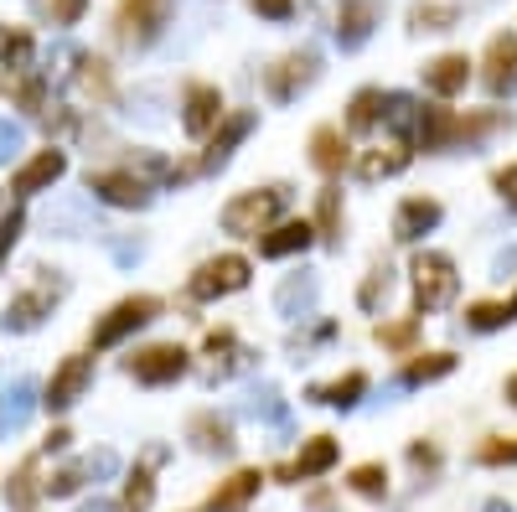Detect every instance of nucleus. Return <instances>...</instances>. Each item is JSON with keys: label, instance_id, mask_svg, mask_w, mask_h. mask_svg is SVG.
Here are the masks:
<instances>
[{"label": "nucleus", "instance_id": "obj_38", "mask_svg": "<svg viewBox=\"0 0 517 512\" xmlns=\"http://www.w3.org/2000/svg\"><path fill=\"white\" fill-rule=\"evenodd\" d=\"M150 502H156V476H150V466H135L130 487H125V512H150Z\"/></svg>", "mask_w": 517, "mask_h": 512}, {"label": "nucleus", "instance_id": "obj_57", "mask_svg": "<svg viewBox=\"0 0 517 512\" xmlns=\"http://www.w3.org/2000/svg\"><path fill=\"white\" fill-rule=\"evenodd\" d=\"M507 399H512V409H517V373L507 378Z\"/></svg>", "mask_w": 517, "mask_h": 512}, {"label": "nucleus", "instance_id": "obj_18", "mask_svg": "<svg viewBox=\"0 0 517 512\" xmlns=\"http://www.w3.org/2000/svg\"><path fill=\"white\" fill-rule=\"evenodd\" d=\"M259 487H264V471H259V466H243V471H233L228 481H218V492L207 497V512H243V507L259 497Z\"/></svg>", "mask_w": 517, "mask_h": 512}, {"label": "nucleus", "instance_id": "obj_51", "mask_svg": "<svg viewBox=\"0 0 517 512\" xmlns=\"http://www.w3.org/2000/svg\"><path fill=\"white\" fill-rule=\"evenodd\" d=\"M254 6V16H264V21H285L290 11H295V0H249Z\"/></svg>", "mask_w": 517, "mask_h": 512}, {"label": "nucleus", "instance_id": "obj_2", "mask_svg": "<svg viewBox=\"0 0 517 512\" xmlns=\"http://www.w3.org/2000/svg\"><path fill=\"white\" fill-rule=\"evenodd\" d=\"M409 275H414V306L419 311H445L455 300V285H461L450 254H440V249H419L414 264H409Z\"/></svg>", "mask_w": 517, "mask_h": 512}, {"label": "nucleus", "instance_id": "obj_48", "mask_svg": "<svg viewBox=\"0 0 517 512\" xmlns=\"http://www.w3.org/2000/svg\"><path fill=\"white\" fill-rule=\"evenodd\" d=\"M78 487H83V466H68V471H57V476L47 481V492H52V497H73Z\"/></svg>", "mask_w": 517, "mask_h": 512}, {"label": "nucleus", "instance_id": "obj_37", "mask_svg": "<svg viewBox=\"0 0 517 512\" xmlns=\"http://www.w3.org/2000/svg\"><path fill=\"white\" fill-rule=\"evenodd\" d=\"M383 119H388V130L399 135V140H409V135H414V125H419V104H414L409 94H388Z\"/></svg>", "mask_w": 517, "mask_h": 512}, {"label": "nucleus", "instance_id": "obj_50", "mask_svg": "<svg viewBox=\"0 0 517 512\" xmlns=\"http://www.w3.org/2000/svg\"><path fill=\"white\" fill-rule=\"evenodd\" d=\"M21 150V125L16 119H0V161H11Z\"/></svg>", "mask_w": 517, "mask_h": 512}, {"label": "nucleus", "instance_id": "obj_15", "mask_svg": "<svg viewBox=\"0 0 517 512\" xmlns=\"http://www.w3.org/2000/svg\"><path fill=\"white\" fill-rule=\"evenodd\" d=\"M243 368H254V352L243 347L233 331H212V337H207V378L212 383H228Z\"/></svg>", "mask_w": 517, "mask_h": 512}, {"label": "nucleus", "instance_id": "obj_8", "mask_svg": "<svg viewBox=\"0 0 517 512\" xmlns=\"http://www.w3.org/2000/svg\"><path fill=\"white\" fill-rule=\"evenodd\" d=\"M166 16H171V0H125L119 16H114V32L125 47H150L161 37Z\"/></svg>", "mask_w": 517, "mask_h": 512}, {"label": "nucleus", "instance_id": "obj_23", "mask_svg": "<svg viewBox=\"0 0 517 512\" xmlns=\"http://www.w3.org/2000/svg\"><path fill=\"white\" fill-rule=\"evenodd\" d=\"M37 68V37L26 26H0V73H32Z\"/></svg>", "mask_w": 517, "mask_h": 512}, {"label": "nucleus", "instance_id": "obj_10", "mask_svg": "<svg viewBox=\"0 0 517 512\" xmlns=\"http://www.w3.org/2000/svg\"><path fill=\"white\" fill-rule=\"evenodd\" d=\"M481 78H486V88L502 99H512L517 94V37L512 32H497L492 42H486V57H481Z\"/></svg>", "mask_w": 517, "mask_h": 512}, {"label": "nucleus", "instance_id": "obj_31", "mask_svg": "<svg viewBox=\"0 0 517 512\" xmlns=\"http://www.w3.org/2000/svg\"><path fill=\"white\" fill-rule=\"evenodd\" d=\"M517 321V290L507 300H476V306H466V326L471 331H502Z\"/></svg>", "mask_w": 517, "mask_h": 512}, {"label": "nucleus", "instance_id": "obj_3", "mask_svg": "<svg viewBox=\"0 0 517 512\" xmlns=\"http://www.w3.org/2000/svg\"><path fill=\"white\" fill-rule=\"evenodd\" d=\"M37 275H42V280H37L32 290L11 295L6 316H0V326H6V331H16V337H21V331H37V326L52 316V306H57V300L68 295V280L57 275V269H52V275H47V269H37Z\"/></svg>", "mask_w": 517, "mask_h": 512}, {"label": "nucleus", "instance_id": "obj_16", "mask_svg": "<svg viewBox=\"0 0 517 512\" xmlns=\"http://www.w3.org/2000/svg\"><path fill=\"white\" fill-rule=\"evenodd\" d=\"M409 161H414L409 140H388V145L362 150V156H357V176H362V182H388V176L409 171Z\"/></svg>", "mask_w": 517, "mask_h": 512}, {"label": "nucleus", "instance_id": "obj_46", "mask_svg": "<svg viewBox=\"0 0 517 512\" xmlns=\"http://www.w3.org/2000/svg\"><path fill=\"white\" fill-rule=\"evenodd\" d=\"M21 228H26V218L16 213V207H6V213H0V259H6V254L16 249V238H21Z\"/></svg>", "mask_w": 517, "mask_h": 512}, {"label": "nucleus", "instance_id": "obj_22", "mask_svg": "<svg viewBox=\"0 0 517 512\" xmlns=\"http://www.w3.org/2000/svg\"><path fill=\"white\" fill-rule=\"evenodd\" d=\"M378 21H383V6H378V0H352V6L337 16V42H342V52H357L362 42L373 37Z\"/></svg>", "mask_w": 517, "mask_h": 512}, {"label": "nucleus", "instance_id": "obj_52", "mask_svg": "<svg viewBox=\"0 0 517 512\" xmlns=\"http://www.w3.org/2000/svg\"><path fill=\"white\" fill-rule=\"evenodd\" d=\"M492 187H497V192H517V161H512V166H502V171L492 176Z\"/></svg>", "mask_w": 517, "mask_h": 512}, {"label": "nucleus", "instance_id": "obj_1", "mask_svg": "<svg viewBox=\"0 0 517 512\" xmlns=\"http://www.w3.org/2000/svg\"><path fill=\"white\" fill-rule=\"evenodd\" d=\"M290 187H259V192H238L223 207V233L233 238H259L264 228H275V218L285 213Z\"/></svg>", "mask_w": 517, "mask_h": 512}, {"label": "nucleus", "instance_id": "obj_30", "mask_svg": "<svg viewBox=\"0 0 517 512\" xmlns=\"http://www.w3.org/2000/svg\"><path fill=\"white\" fill-rule=\"evenodd\" d=\"M316 238L321 244H331V249H342V192L337 187H321L316 192Z\"/></svg>", "mask_w": 517, "mask_h": 512}, {"label": "nucleus", "instance_id": "obj_12", "mask_svg": "<svg viewBox=\"0 0 517 512\" xmlns=\"http://www.w3.org/2000/svg\"><path fill=\"white\" fill-rule=\"evenodd\" d=\"M88 378H94V363H88V357H63V368L52 373V383H47V394H42V404H47L52 414H63V409H73V404L83 399V388H88Z\"/></svg>", "mask_w": 517, "mask_h": 512}, {"label": "nucleus", "instance_id": "obj_29", "mask_svg": "<svg viewBox=\"0 0 517 512\" xmlns=\"http://www.w3.org/2000/svg\"><path fill=\"white\" fill-rule=\"evenodd\" d=\"M368 394V373H342L337 383H316L311 399L326 409H357V399Z\"/></svg>", "mask_w": 517, "mask_h": 512}, {"label": "nucleus", "instance_id": "obj_36", "mask_svg": "<svg viewBox=\"0 0 517 512\" xmlns=\"http://www.w3.org/2000/svg\"><path fill=\"white\" fill-rule=\"evenodd\" d=\"M347 487H352L357 497H368V502H383V497H388V466H383V461H362V466H352Z\"/></svg>", "mask_w": 517, "mask_h": 512}, {"label": "nucleus", "instance_id": "obj_53", "mask_svg": "<svg viewBox=\"0 0 517 512\" xmlns=\"http://www.w3.org/2000/svg\"><path fill=\"white\" fill-rule=\"evenodd\" d=\"M68 440H73L68 430H52V435L42 440V450H68Z\"/></svg>", "mask_w": 517, "mask_h": 512}, {"label": "nucleus", "instance_id": "obj_33", "mask_svg": "<svg viewBox=\"0 0 517 512\" xmlns=\"http://www.w3.org/2000/svg\"><path fill=\"white\" fill-rule=\"evenodd\" d=\"M6 497H11V512H32L37 507V497H42V487H37V456H26L16 466V476L6 481Z\"/></svg>", "mask_w": 517, "mask_h": 512}, {"label": "nucleus", "instance_id": "obj_4", "mask_svg": "<svg viewBox=\"0 0 517 512\" xmlns=\"http://www.w3.org/2000/svg\"><path fill=\"white\" fill-rule=\"evenodd\" d=\"M321 78V57L311 52V47H300V52H285L280 63H269L264 68V88H269V99L275 104H290V99H300L306 88Z\"/></svg>", "mask_w": 517, "mask_h": 512}, {"label": "nucleus", "instance_id": "obj_55", "mask_svg": "<svg viewBox=\"0 0 517 512\" xmlns=\"http://www.w3.org/2000/svg\"><path fill=\"white\" fill-rule=\"evenodd\" d=\"M507 269H517V249H507V254L497 259V275H507Z\"/></svg>", "mask_w": 517, "mask_h": 512}, {"label": "nucleus", "instance_id": "obj_27", "mask_svg": "<svg viewBox=\"0 0 517 512\" xmlns=\"http://www.w3.org/2000/svg\"><path fill=\"white\" fill-rule=\"evenodd\" d=\"M73 78H78V88H83V94L88 99H99V104H109L114 99V73H109V63H104V57H94V52H78L73 57Z\"/></svg>", "mask_w": 517, "mask_h": 512}, {"label": "nucleus", "instance_id": "obj_32", "mask_svg": "<svg viewBox=\"0 0 517 512\" xmlns=\"http://www.w3.org/2000/svg\"><path fill=\"white\" fill-rule=\"evenodd\" d=\"M455 373V352H409V363H404V383H440Z\"/></svg>", "mask_w": 517, "mask_h": 512}, {"label": "nucleus", "instance_id": "obj_20", "mask_svg": "<svg viewBox=\"0 0 517 512\" xmlns=\"http://www.w3.org/2000/svg\"><path fill=\"white\" fill-rule=\"evenodd\" d=\"M337 456H342V445L331 435H311L306 445H300L295 466H285V481H316V476H326L331 466H337Z\"/></svg>", "mask_w": 517, "mask_h": 512}, {"label": "nucleus", "instance_id": "obj_41", "mask_svg": "<svg viewBox=\"0 0 517 512\" xmlns=\"http://www.w3.org/2000/svg\"><path fill=\"white\" fill-rule=\"evenodd\" d=\"M419 337V316H404V321H393V326H378V342L393 347V352H409Z\"/></svg>", "mask_w": 517, "mask_h": 512}, {"label": "nucleus", "instance_id": "obj_40", "mask_svg": "<svg viewBox=\"0 0 517 512\" xmlns=\"http://www.w3.org/2000/svg\"><path fill=\"white\" fill-rule=\"evenodd\" d=\"M476 461H481V466H517V435H492V440H481Z\"/></svg>", "mask_w": 517, "mask_h": 512}, {"label": "nucleus", "instance_id": "obj_34", "mask_svg": "<svg viewBox=\"0 0 517 512\" xmlns=\"http://www.w3.org/2000/svg\"><path fill=\"white\" fill-rule=\"evenodd\" d=\"M383 104H388L383 88H357L352 104H347V125H352V130H373L378 119H383Z\"/></svg>", "mask_w": 517, "mask_h": 512}, {"label": "nucleus", "instance_id": "obj_19", "mask_svg": "<svg viewBox=\"0 0 517 512\" xmlns=\"http://www.w3.org/2000/svg\"><path fill=\"white\" fill-rule=\"evenodd\" d=\"M37 383L32 378H16L6 394H0V435H21L26 425H32V414H37Z\"/></svg>", "mask_w": 517, "mask_h": 512}, {"label": "nucleus", "instance_id": "obj_49", "mask_svg": "<svg viewBox=\"0 0 517 512\" xmlns=\"http://www.w3.org/2000/svg\"><path fill=\"white\" fill-rule=\"evenodd\" d=\"M119 471V456L114 450H94V456L83 461V476H114Z\"/></svg>", "mask_w": 517, "mask_h": 512}, {"label": "nucleus", "instance_id": "obj_54", "mask_svg": "<svg viewBox=\"0 0 517 512\" xmlns=\"http://www.w3.org/2000/svg\"><path fill=\"white\" fill-rule=\"evenodd\" d=\"M78 512H119V502H109V497H94V502H83Z\"/></svg>", "mask_w": 517, "mask_h": 512}, {"label": "nucleus", "instance_id": "obj_21", "mask_svg": "<svg viewBox=\"0 0 517 512\" xmlns=\"http://www.w3.org/2000/svg\"><path fill=\"white\" fill-rule=\"evenodd\" d=\"M63 171H68V156L52 145V150H37V156L16 171V182H11V187L32 197V192H47L52 182H63Z\"/></svg>", "mask_w": 517, "mask_h": 512}, {"label": "nucleus", "instance_id": "obj_42", "mask_svg": "<svg viewBox=\"0 0 517 512\" xmlns=\"http://www.w3.org/2000/svg\"><path fill=\"white\" fill-rule=\"evenodd\" d=\"M409 26H414V32H450V26H455V11H450V6H414Z\"/></svg>", "mask_w": 517, "mask_h": 512}, {"label": "nucleus", "instance_id": "obj_35", "mask_svg": "<svg viewBox=\"0 0 517 512\" xmlns=\"http://www.w3.org/2000/svg\"><path fill=\"white\" fill-rule=\"evenodd\" d=\"M388 290H393V264H388V259H373L368 280L357 285V306H362V311H378L383 300H388Z\"/></svg>", "mask_w": 517, "mask_h": 512}, {"label": "nucleus", "instance_id": "obj_9", "mask_svg": "<svg viewBox=\"0 0 517 512\" xmlns=\"http://www.w3.org/2000/svg\"><path fill=\"white\" fill-rule=\"evenodd\" d=\"M254 135V114L249 109H233V114H223L218 125H212V135H207V150H202V161L192 166V171H218V166H228V156Z\"/></svg>", "mask_w": 517, "mask_h": 512}, {"label": "nucleus", "instance_id": "obj_13", "mask_svg": "<svg viewBox=\"0 0 517 512\" xmlns=\"http://www.w3.org/2000/svg\"><path fill=\"white\" fill-rule=\"evenodd\" d=\"M218 119H223V94H218L212 83H192L187 99H181V125H187V135H192V140H207Z\"/></svg>", "mask_w": 517, "mask_h": 512}, {"label": "nucleus", "instance_id": "obj_14", "mask_svg": "<svg viewBox=\"0 0 517 512\" xmlns=\"http://www.w3.org/2000/svg\"><path fill=\"white\" fill-rule=\"evenodd\" d=\"M440 218H445V207L435 197H404L399 213H393V238H399V244H419L424 233L440 228Z\"/></svg>", "mask_w": 517, "mask_h": 512}, {"label": "nucleus", "instance_id": "obj_17", "mask_svg": "<svg viewBox=\"0 0 517 512\" xmlns=\"http://www.w3.org/2000/svg\"><path fill=\"white\" fill-rule=\"evenodd\" d=\"M466 83H471L466 52H440L435 63H424V88H430V94H440V99L466 94Z\"/></svg>", "mask_w": 517, "mask_h": 512}, {"label": "nucleus", "instance_id": "obj_44", "mask_svg": "<svg viewBox=\"0 0 517 512\" xmlns=\"http://www.w3.org/2000/svg\"><path fill=\"white\" fill-rule=\"evenodd\" d=\"M37 119L47 125V135H68V130H78V114H73L68 104H52V99H47V109H42Z\"/></svg>", "mask_w": 517, "mask_h": 512}, {"label": "nucleus", "instance_id": "obj_7", "mask_svg": "<svg viewBox=\"0 0 517 512\" xmlns=\"http://www.w3.org/2000/svg\"><path fill=\"white\" fill-rule=\"evenodd\" d=\"M243 285H249V259L243 254H218L187 280V295L192 300H223V295H238Z\"/></svg>", "mask_w": 517, "mask_h": 512}, {"label": "nucleus", "instance_id": "obj_28", "mask_svg": "<svg viewBox=\"0 0 517 512\" xmlns=\"http://www.w3.org/2000/svg\"><path fill=\"white\" fill-rule=\"evenodd\" d=\"M192 445L202 450V456H233V425L228 419H218V414H197L192 419Z\"/></svg>", "mask_w": 517, "mask_h": 512}, {"label": "nucleus", "instance_id": "obj_58", "mask_svg": "<svg viewBox=\"0 0 517 512\" xmlns=\"http://www.w3.org/2000/svg\"><path fill=\"white\" fill-rule=\"evenodd\" d=\"M512 207H517V192H512Z\"/></svg>", "mask_w": 517, "mask_h": 512}, {"label": "nucleus", "instance_id": "obj_39", "mask_svg": "<svg viewBox=\"0 0 517 512\" xmlns=\"http://www.w3.org/2000/svg\"><path fill=\"white\" fill-rule=\"evenodd\" d=\"M243 409H249L254 419H269V425H285V399H280V388H269V383H264V388H254Z\"/></svg>", "mask_w": 517, "mask_h": 512}, {"label": "nucleus", "instance_id": "obj_56", "mask_svg": "<svg viewBox=\"0 0 517 512\" xmlns=\"http://www.w3.org/2000/svg\"><path fill=\"white\" fill-rule=\"evenodd\" d=\"M481 512H512V502H502V497H492V502H481Z\"/></svg>", "mask_w": 517, "mask_h": 512}, {"label": "nucleus", "instance_id": "obj_25", "mask_svg": "<svg viewBox=\"0 0 517 512\" xmlns=\"http://www.w3.org/2000/svg\"><path fill=\"white\" fill-rule=\"evenodd\" d=\"M311 244H316V228L311 223H280V228H264L259 254L264 259H290V254H306Z\"/></svg>", "mask_w": 517, "mask_h": 512}, {"label": "nucleus", "instance_id": "obj_43", "mask_svg": "<svg viewBox=\"0 0 517 512\" xmlns=\"http://www.w3.org/2000/svg\"><path fill=\"white\" fill-rule=\"evenodd\" d=\"M83 6H88V0H37V11H42L52 26H78V21H83Z\"/></svg>", "mask_w": 517, "mask_h": 512}, {"label": "nucleus", "instance_id": "obj_26", "mask_svg": "<svg viewBox=\"0 0 517 512\" xmlns=\"http://www.w3.org/2000/svg\"><path fill=\"white\" fill-rule=\"evenodd\" d=\"M347 156H352V150H347V135H342L337 125H321V130L311 135V166H316V171L337 176V171L347 166Z\"/></svg>", "mask_w": 517, "mask_h": 512}, {"label": "nucleus", "instance_id": "obj_45", "mask_svg": "<svg viewBox=\"0 0 517 512\" xmlns=\"http://www.w3.org/2000/svg\"><path fill=\"white\" fill-rule=\"evenodd\" d=\"M47 228H63V238L83 233V207L68 202V207H57V213H47Z\"/></svg>", "mask_w": 517, "mask_h": 512}, {"label": "nucleus", "instance_id": "obj_47", "mask_svg": "<svg viewBox=\"0 0 517 512\" xmlns=\"http://www.w3.org/2000/svg\"><path fill=\"white\" fill-rule=\"evenodd\" d=\"M409 461H414V471H440V445L414 440V445H409Z\"/></svg>", "mask_w": 517, "mask_h": 512}, {"label": "nucleus", "instance_id": "obj_6", "mask_svg": "<svg viewBox=\"0 0 517 512\" xmlns=\"http://www.w3.org/2000/svg\"><path fill=\"white\" fill-rule=\"evenodd\" d=\"M156 316H161V300H156V295H125V300L109 306V316L94 326V347H99V352H104V347H119L130 331L150 326Z\"/></svg>", "mask_w": 517, "mask_h": 512}, {"label": "nucleus", "instance_id": "obj_11", "mask_svg": "<svg viewBox=\"0 0 517 512\" xmlns=\"http://www.w3.org/2000/svg\"><path fill=\"white\" fill-rule=\"evenodd\" d=\"M88 192L109 207H150V182L135 171H88Z\"/></svg>", "mask_w": 517, "mask_h": 512}, {"label": "nucleus", "instance_id": "obj_5", "mask_svg": "<svg viewBox=\"0 0 517 512\" xmlns=\"http://www.w3.org/2000/svg\"><path fill=\"white\" fill-rule=\"evenodd\" d=\"M187 368H192V352L176 347V342L140 347L130 363H125V373H130L135 383H145V388H166V383H176V378H187Z\"/></svg>", "mask_w": 517, "mask_h": 512}, {"label": "nucleus", "instance_id": "obj_24", "mask_svg": "<svg viewBox=\"0 0 517 512\" xmlns=\"http://www.w3.org/2000/svg\"><path fill=\"white\" fill-rule=\"evenodd\" d=\"M316 295H321V280L311 275V269H300V275H285V285L275 290V306L280 316H311L316 311Z\"/></svg>", "mask_w": 517, "mask_h": 512}]
</instances>
